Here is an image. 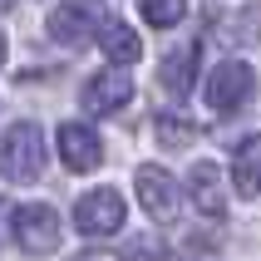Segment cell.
<instances>
[{
    "label": "cell",
    "mask_w": 261,
    "mask_h": 261,
    "mask_svg": "<svg viewBox=\"0 0 261 261\" xmlns=\"http://www.w3.org/2000/svg\"><path fill=\"white\" fill-rule=\"evenodd\" d=\"M128 99H133V79L118 69V64H109V69H99V74H89L84 89H79V109H84L89 118L118 114Z\"/></svg>",
    "instance_id": "cell-6"
},
{
    "label": "cell",
    "mask_w": 261,
    "mask_h": 261,
    "mask_svg": "<svg viewBox=\"0 0 261 261\" xmlns=\"http://www.w3.org/2000/svg\"><path fill=\"white\" fill-rule=\"evenodd\" d=\"M123 217H128V207H123L118 188H94L74 202V232L84 237H114L123 227Z\"/></svg>",
    "instance_id": "cell-5"
},
{
    "label": "cell",
    "mask_w": 261,
    "mask_h": 261,
    "mask_svg": "<svg viewBox=\"0 0 261 261\" xmlns=\"http://www.w3.org/2000/svg\"><path fill=\"white\" fill-rule=\"evenodd\" d=\"M44 158H49V148H44L40 123H15V128L0 133V177L5 182H15V188L40 182Z\"/></svg>",
    "instance_id": "cell-1"
},
{
    "label": "cell",
    "mask_w": 261,
    "mask_h": 261,
    "mask_svg": "<svg viewBox=\"0 0 261 261\" xmlns=\"http://www.w3.org/2000/svg\"><path fill=\"white\" fill-rule=\"evenodd\" d=\"M59 158H64L69 173H94L103 163L99 133L89 128V123H64V128H59Z\"/></svg>",
    "instance_id": "cell-9"
},
{
    "label": "cell",
    "mask_w": 261,
    "mask_h": 261,
    "mask_svg": "<svg viewBox=\"0 0 261 261\" xmlns=\"http://www.w3.org/2000/svg\"><path fill=\"white\" fill-rule=\"evenodd\" d=\"M197 64H202V44L188 40V44H173L158 64V84L173 94V99H188L192 84H197Z\"/></svg>",
    "instance_id": "cell-8"
},
{
    "label": "cell",
    "mask_w": 261,
    "mask_h": 261,
    "mask_svg": "<svg viewBox=\"0 0 261 261\" xmlns=\"http://www.w3.org/2000/svg\"><path fill=\"white\" fill-rule=\"evenodd\" d=\"M99 49L109 55V64H118V69H128V64L143 59V40H138V30L123 25V20H114V15H109V25L99 30Z\"/></svg>",
    "instance_id": "cell-11"
},
{
    "label": "cell",
    "mask_w": 261,
    "mask_h": 261,
    "mask_svg": "<svg viewBox=\"0 0 261 261\" xmlns=\"http://www.w3.org/2000/svg\"><path fill=\"white\" fill-rule=\"evenodd\" d=\"M0 64H5V35H0Z\"/></svg>",
    "instance_id": "cell-15"
},
{
    "label": "cell",
    "mask_w": 261,
    "mask_h": 261,
    "mask_svg": "<svg viewBox=\"0 0 261 261\" xmlns=\"http://www.w3.org/2000/svg\"><path fill=\"white\" fill-rule=\"evenodd\" d=\"M256 94V69L247 59H222L217 69L207 74V109L212 114H242Z\"/></svg>",
    "instance_id": "cell-3"
},
{
    "label": "cell",
    "mask_w": 261,
    "mask_h": 261,
    "mask_svg": "<svg viewBox=\"0 0 261 261\" xmlns=\"http://www.w3.org/2000/svg\"><path fill=\"white\" fill-rule=\"evenodd\" d=\"M10 227L25 256H55L59 251V212L49 202H20Z\"/></svg>",
    "instance_id": "cell-4"
},
{
    "label": "cell",
    "mask_w": 261,
    "mask_h": 261,
    "mask_svg": "<svg viewBox=\"0 0 261 261\" xmlns=\"http://www.w3.org/2000/svg\"><path fill=\"white\" fill-rule=\"evenodd\" d=\"M133 188H138V207H143L153 222H173V217H177L182 192H177L173 173H163V168H138Z\"/></svg>",
    "instance_id": "cell-7"
},
{
    "label": "cell",
    "mask_w": 261,
    "mask_h": 261,
    "mask_svg": "<svg viewBox=\"0 0 261 261\" xmlns=\"http://www.w3.org/2000/svg\"><path fill=\"white\" fill-rule=\"evenodd\" d=\"M5 207H10V202H5V197H0V222H5Z\"/></svg>",
    "instance_id": "cell-16"
},
{
    "label": "cell",
    "mask_w": 261,
    "mask_h": 261,
    "mask_svg": "<svg viewBox=\"0 0 261 261\" xmlns=\"http://www.w3.org/2000/svg\"><path fill=\"white\" fill-rule=\"evenodd\" d=\"M109 5L103 0H59L55 10L44 15V35L55 44H84V40H99V30L109 25Z\"/></svg>",
    "instance_id": "cell-2"
},
{
    "label": "cell",
    "mask_w": 261,
    "mask_h": 261,
    "mask_svg": "<svg viewBox=\"0 0 261 261\" xmlns=\"http://www.w3.org/2000/svg\"><path fill=\"white\" fill-rule=\"evenodd\" d=\"M188 192L202 217H227V182H222V168L217 163H197L188 168Z\"/></svg>",
    "instance_id": "cell-10"
},
{
    "label": "cell",
    "mask_w": 261,
    "mask_h": 261,
    "mask_svg": "<svg viewBox=\"0 0 261 261\" xmlns=\"http://www.w3.org/2000/svg\"><path fill=\"white\" fill-rule=\"evenodd\" d=\"M153 128H158V143L163 148H188L192 138H197V123L182 114H158L153 118Z\"/></svg>",
    "instance_id": "cell-13"
},
{
    "label": "cell",
    "mask_w": 261,
    "mask_h": 261,
    "mask_svg": "<svg viewBox=\"0 0 261 261\" xmlns=\"http://www.w3.org/2000/svg\"><path fill=\"white\" fill-rule=\"evenodd\" d=\"M232 188L242 192V197H261V133H251V138H242V143H237Z\"/></svg>",
    "instance_id": "cell-12"
},
{
    "label": "cell",
    "mask_w": 261,
    "mask_h": 261,
    "mask_svg": "<svg viewBox=\"0 0 261 261\" xmlns=\"http://www.w3.org/2000/svg\"><path fill=\"white\" fill-rule=\"evenodd\" d=\"M84 261H94V256H84Z\"/></svg>",
    "instance_id": "cell-17"
},
{
    "label": "cell",
    "mask_w": 261,
    "mask_h": 261,
    "mask_svg": "<svg viewBox=\"0 0 261 261\" xmlns=\"http://www.w3.org/2000/svg\"><path fill=\"white\" fill-rule=\"evenodd\" d=\"M138 10L153 30H173L182 25V15H188V0H138Z\"/></svg>",
    "instance_id": "cell-14"
}]
</instances>
